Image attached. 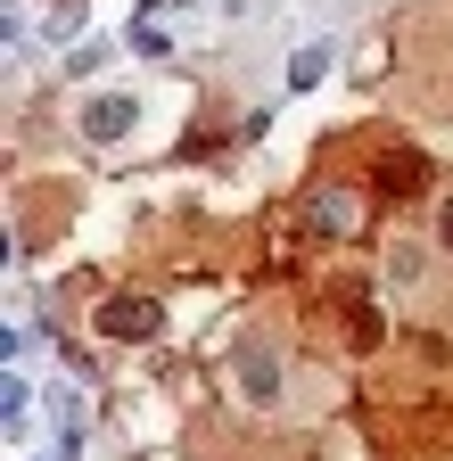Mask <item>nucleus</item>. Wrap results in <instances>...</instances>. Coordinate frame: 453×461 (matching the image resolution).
I'll return each instance as SVG.
<instances>
[{
  "instance_id": "obj_1",
  "label": "nucleus",
  "mask_w": 453,
  "mask_h": 461,
  "mask_svg": "<svg viewBox=\"0 0 453 461\" xmlns=\"http://www.w3.org/2000/svg\"><path fill=\"white\" fill-rule=\"evenodd\" d=\"M231 371H240V395L248 403H280V346H272V330H248L240 338V355H231Z\"/></svg>"
},
{
  "instance_id": "obj_2",
  "label": "nucleus",
  "mask_w": 453,
  "mask_h": 461,
  "mask_svg": "<svg viewBox=\"0 0 453 461\" xmlns=\"http://www.w3.org/2000/svg\"><path fill=\"white\" fill-rule=\"evenodd\" d=\"M132 124H140V99H132V91H99V99H83V140L116 149V140H132Z\"/></svg>"
},
{
  "instance_id": "obj_3",
  "label": "nucleus",
  "mask_w": 453,
  "mask_h": 461,
  "mask_svg": "<svg viewBox=\"0 0 453 461\" xmlns=\"http://www.w3.org/2000/svg\"><path fill=\"white\" fill-rule=\"evenodd\" d=\"M157 321H165L157 297H107L99 305V338H157Z\"/></svg>"
},
{
  "instance_id": "obj_4",
  "label": "nucleus",
  "mask_w": 453,
  "mask_h": 461,
  "mask_svg": "<svg viewBox=\"0 0 453 461\" xmlns=\"http://www.w3.org/2000/svg\"><path fill=\"white\" fill-rule=\"evenodd\" d=\"M371 182H379L387 198H421V190H429V165L395 149V157H379V165H371Z\"/></svg>"
},
{
  "instance_id": "obj_5",
  "label": "nucleus",
  "mask_w": 453,
  "mask_h": 461,
  "mask_svg": "<svg viewBox=\"0 0 453 461\" xmlns=\"http://www.w3.org/2000/svg\"><path fill=\"white\" fill-rule=\"evenodd\" d=\"M313 230H322V240H338V230H355V198L322 190V198H313Z\"/></svg>"
},
{
  "instance_id": "obj_6",
  "label": "nucleus",
  "mask_w": 453,
  "mask_h": 461,
  "mask_svg": "<svg viewBox=\"0 0 453 461\" xmlns=\"http://www.w3.org/2000/svg\"><path fill=\"white\" fill-rule=\"evenodd\" d=\"M322 75H330V41H305V50L289 58V91H313Z\"/></svg>"
},
{
  "instance_id": "obj_7",
  "label": "nucleus",
  "mask_w": 453,
  "mask_h": 461,
  "mask_svg": "<svg viewBox=\"0 0 453 461\" xmlns=\"http://www.w3.org/2000/svg\"><path fill=\"white\" fill-rule=\"evenodd\" d=\"M132 50H140V58H165V50H174V41H165V33H157V25L140 17V25H132Z\"/></svg>"
},
{
  "instance_id": "obj_8",
  "label": "nucleus",
  "mask_w": 453,
  "mask_h": 461,
  "mask_svg": "<svg viewBox=\"0 0 453 461\" xmlns=\"http://www.w3.org/2000/svg\"><path fill=\"white\" fill-rule=\"evenodd\" d=\"M387 280H421V248H395L387 256Z\"/></svg>"
},
{
  "instance_id": "obj_9",
  "label": "nucleus",
  "mask_w": 453,
  "mask_h": 461,
  "mask_svg": "<svg viewBox=\"0 0 453 461\" xmlns=\"http://www.w3.org/2000/svg\"><path fill=\"white\" fill-rule=\"evenodd\" d=\"M437 248H445V256H453V198H445V206H437Z\"/></svg>"
}]
</instances>
